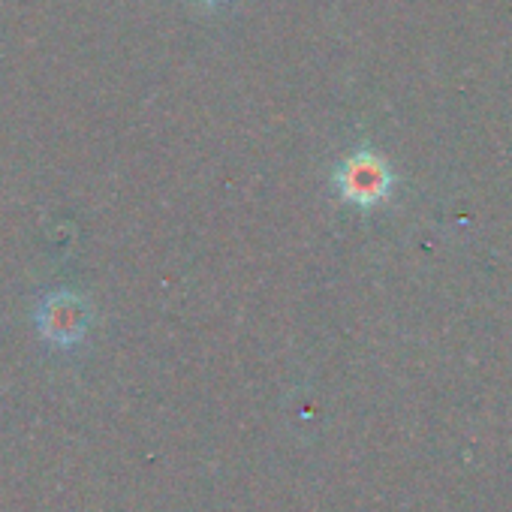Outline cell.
I'll return each mask as SVG.
<instances>
[{
    "mask_svg": "<svg viewBox=\"0 0 512 512\" xmlns=\"http://www.w3.org/2000/svg\"><path fill=\"white\" fill-rule=\"evenodd\" d=\"M392 187H395L392 166L386 163V157H380L371 148L353 151L335 169V190H338L341 202H350V205H359V208L383 205L389 199Z\"/></svg>",
    "mask_w": 512,
    "mask_h": 512,
    "instance_id": "6da1fadb",
    "label": "cell"
},
{
    "mask_svg": "<svg viewBox=\"0 0 512 512\" xmlns=\"http://www.w3.org/2000/svg\"><path fill=\"white\" fill-rule=\"evenodd\" d=\"M91 305L79 293H49L37 308V329L55 347H73L88 335Z\"/></svg>",
    "mask_w": 512,
    "mask_h": 512,
    "instance_id": "7a4b0ae2",
    "label": "cell"
},
{
    "mask_svg": "<svg viewBox=\"0 0 512 512\" xmlns=\"http://www.w3.org/2000/svg\"><path fill=\"white\" fill-rule=\"evenodd\" d=\"M205 4H217V0H205Z\"/></svg>",
    "mask_w": 512,
    "mask_h": 512,
    "instance_id": "3957f363",
    "label": "cell"
}]
</instances>
